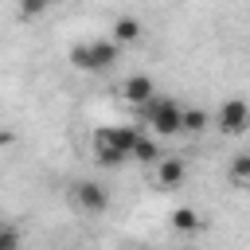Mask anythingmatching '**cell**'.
Segmentation results:
<instances>
[{
	"instance_id": "6da1fadb",
	"label": "cell",
	"mask_w": 250,
	"mask_h": 250,
	"mask_svg": "<svg viewBox=\"0 0 250 250\" xmlns=\"http://www.w3.org/2000/svg\"><path fill=\"white\" fill-rule=\"evenodd\" d=\"M137 125H102L94 129V160L102 168H117L129 160L133 145H137Z\"/></svg>"
},
{
	"instance_id": "7a4b0ae2",
	"label": "cell",
	"mask_w": 250,
	"mask_h": 250,
	"mask_svg": "<svg viewBox=\"0 0 250 250\" xmlns=\"http://www.w3.org/2000/svg\"><path fill=\"white\" fill-rule=\"evenodd\" d=\"M117 59H121V47H117L113 39H94V43L70 47V66H74V70H86V74H102V70H109Z\"/></svg>"
},
{
	"instance_id": "3957f363",
	"label": "cell",
	"mask_w": 250,
	"mask_h": 250,
	"mask_svg": "<svg viewBox=\"0 0 250 250\" xmlns=\"http://www.w3.org/2000/svg\"><path fill=\"white\" fill-rule=\"evenodd\" d=\"M180 102H172V98H152V102H145L141 105V117H145V125H152V133L156 137H176L180 133Z\"/></svg>"
},
{
	"instance_id": "277c9868",
	"label": "cell",
	"mask_w": 250,
	"mask_h": 250,
	"mask_svg": "<svg viewBox=\"0 0 250 250\" xmlns=\"http://www.w3.org/2000/svg\"><path fill=\"white\" fill-rule=\"evenodd\" d=\"M70 199H74V207H78L82 215H94V219L109 211V191H105L98 180H74Z\"/></svg>"
},
{
	"instance_id": "5b68a950",
	"label": "cell",
	"mask_w": 250,
	"mask_h": 250,
	"mask_svg": "<svg viewBox=\"0 0 250 250\" xmlns=\"http://www.w3.org/2000/svg\"><path fill=\"white\" fill-rule=\"evenodd\" d=\"M211 121L219 125V133H227V137H242V133L250 129V105H246L242 98H227Z\"/></svg>"
},
{
	"instance_id": "8992f818",
	"label": "cell",
	"mask_w": 250,
	"mask_h": 250,
	"mask_svg": "<svg viewBox=\"0 0 250 250\" xmlns=\"http://www.w3.org/2000/svg\"><path fill=\"white\" fill-rule=\"evenodd\" d=\"M152 168H156V188L160 191H172V188H180L188 180V164L180 156H160Z\"/></svg>"
},
{
	"instance_id": "52a82bcc",
	"label": "cell",
	"mask_w": 250,
	"mask_h": 250,
	"mask_svg": "<svg viewBox=\"0 0 250 250\" xmlns=\"http://www.w3.org/2000/svg\"><path fill=\"white\" fill-rule=\"evenodd\" d=\"M121 98L129 102V105H145V102H152L156 98V82L148 78V74H129L125 82H121Z\"/></svg>"
},
{
	"instance_id": "ba28073f",
	"label": "cell",
	"mask_w": 250,
	"mask_h": 250,
	"mask_svg": "<svg viewBox=\"0 0 250 250\" xmlns=\"http://www.w3.org/2000/svg\"><path fill=\"white\" fill-rule=\"evenodd\" d=\"M117 47H125V43H137L141 39V20H133V16H117L113 20V35H109Z\"/></svg>"
},
{
	"instance_id": "9c48e42d",
	"label": "cell",
	"mask_w": 250,
	"mask_h": 250,
	"mask_svg": "<svg viewBox=\"0 0 250 250\" xmlns=\"http://www.w3.org/2000/svg\"><path fill=\"white\" fill-rule=\"evenodd\" d=\"M207 125H211V113L207 109H199V105L180 109V133H203Z\"/></svg>"
},
{
	"instance_id": "30bf717a",
	"label": "cell",
	"mask_w": 250,
	"mask_h": 250,
	"mask_svg": "<svg viewBox=\"0 0 250 250\" xmlns=\"http://www.w3.org/2000/svg\"><path fill=\"white\" fill-rule=\"evenodd\" d=\"M199 227H203V219H199L195 207H176V211H172V230L191 234V230H199Z\"/></svg>"
},
{
	"instance_id": "8fae6325",
	"label": "cell",
	"mask_w": 250,
	"mask_h": 250,
	"mask_svg": "<svg viewBox=\"0 0 250 250\" xmlns=\"http://www.w3.org/2000/svg\"><path fill=\"white\" fill-rule=\"evenodd\" d=\"M164 152H160V145L152 141V137H137V145H133V152H129V160H141V164H156Z\"/></svg>"
},
{
	"instance_id": "7c38bea8",
	"label": "cell",
	"mask_w": 250,
	"mask_h": 250,
	"mask_svg": "<svg viewBox=\"0 0 250 250\" xmlns=\"http://www.w3.org/2000/svg\"><path fill=\"white\" fill-rule=\"evenodd\" d=\"M230 184H234V188H246V184H250V152H246V148H238V152L230 156Z\"/></svg>"
},
{
	"instance_id": "4fadbf2b",
	"label": "cell",
	"mask_w": 250,
	"mask_h": 250,
	"mask_svg": "<svg viewBox=\"0 0 250 250\" xmlns=\"http://www.w3.org/2000/svg\"><path fill=\"white\" fill-rule=\"evenodd\" d=\"M20 246H23L20 230H16V227H4V230H0V250H20Z\"/></svg>"
},
{
	"instance_id": "5bb4252c",
	"label": "cell",
	"mask_w": 250,
	"mask_h": 250,
	"mask_svg": "<svg viewBox=\"0 0 250 250\" xmlns=\"http://www.w3.org/2000/svg\"><path fill=\"white\" fill-rule=\"evenodd\" d=\"M43 8H47V0H20V16H23V20L43 16Z\"/></svg>"
},
{
	"instance_id": "9a60e30c",
	"label": "cell",
	"mask_w": 250,
	"mask_h": 250,
	"mask_svg": "<svg viewBox=\"0 0 250 250\" xmlns=\"http://www.w3.org/2000/svg\"><path fill=\"white\" fill-rule=\"evenodd\" d=\"M47 4H66V0H47Z\"/></svg>"
},
{
	"instance_id": "2e32d148",
	"label": "cell",
	"mask_w": 250,
	"mask_h": 250,
	"mask_svg": "<svg viewBox=\"0 0 250 250\" xmlns=\"http://www.w3.org/2000/svg\"><path fill=\"white\" fill-rule=\"evenodd\" d=\"M4 227H8V223H4V219H0V230H4Z\"/></svg>"
}]
</instances>
